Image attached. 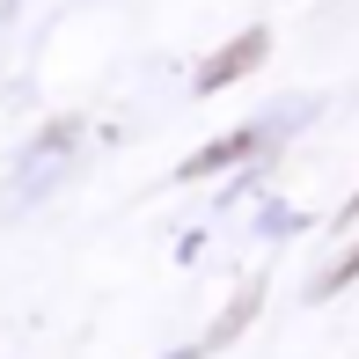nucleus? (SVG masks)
Masks as SVG:
<instances>
[{"label": "nucleus", "mask_w": 359, "mask_h": 359, "mask_svg": "<svg viewBox=\"0 0 359 359\" xmlns=\"http://www.w3.org/2000/svg\"><path fill=\"white\" fill-rule=\"evenodd\" d=\"M257 59H264V29H250V37L235 44V52H220V59H205V74H198V88H227L235 74H250Z\"/></svg>", "instance_id": "obj_1"}, {"label": "nucleus", "mask_w": 359, "mask_h": 359, "mask_svg": "<svg viewBox=\"0 0 359 359\" xmlns=\"http://www.w3.org/2000/svg\"><path fill=\"white\" fill-rule=\"evenodd\" d=\"M242 154H250V140H227V147H213V154H198V161H191V176L220 169V161H242Z\"/></svg>", "instance_id": "obj_2"}, {"label": "nucleus", "mask_w": 359, "mask_h": 359, "mask_svg": "<svg viewBox=\"0 0 359 359\" xmlns=\"http://www.w3.org/2000/svg\"><path fill=\"white\" fill-rule=\"evenodd\" d=\"M345 213H359V198H345Z\"/></svg>", "instance_id": "obj_5"}, {"label": "nucleus", "mask_w": 359, "mask_h": 359, "mask_svg": "<svg viewBox=\"0 0 359 359\" xmlns=\"http://www.w3.org/2000/svg\"><path fill=\"white\" fill-rule=\"evenodd\" d=\"M257 293H264V286H257V279H250V286H242V301H235V316H227V323H220V330H213V337H235V330H242V323H250V308H257Z\"/></svg>", "instance_id": "obj_3"}, {"label": "nucleus", "mask_w": 359, "mask_h": 359, "mask_svg": "<svg viewBox=\"0 0 359 359\" xmlns=\"http://www.w3.org/2000/svg\"><path fill=\"white\" fill-rule=\"evenodd\" d=\"M345 279H359V250L345 257V264H330V271H323V293H330V286H345Z\"/></svg>", "instance_id": "obj_4"}]
</instances>
